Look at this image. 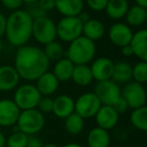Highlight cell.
I'll use <instances>...</instances> for the list:
<instances>
[{
    "mask_svg": "<svg viewBox=\"0 0 147 147\" xmlns=\"http://www.w3.org/2000/svg\"><path fill=\"white\" fill-rule=\"evenodd\" d=\"M120 85L110 79V80L97 82L94 88V93L99 98L102 105L112 106L121 97Z\"/></svg>",
    "mask_w": 147,
    "mask_h": 147,
    "instance_id": "10",
    "label": "cell"
},
{
    "mask_svg": "<svg viewBox=\"0 0 147 147\" xmlns=\"http://www.w3.org/2000/svg\"><path fill=\"white\" fill-rule=\"evenodd\" d=\"M1 4L3 5L4 8L12 12V11L20 9L23 4V1L22 0H1Z\"/></svg>",
    "mask_w": 147,
    "mask_h": 147,
    "instance_id": "34",
    "label": "cell"
},
{
    "mask_svg": "<svg viewBox=\"0 0 147 147\" xmlns=\"http://www.w3.org/2000/svg\"><path fill=\"white\" fill-rule=\"evenodd\" d=\"M131 49L133 55L139 61H147V30L145 28H140L136 32H133L132 38L130 40Z\"/></svg>",
    "mask_w": 147,
    "mask_h": 147,
    "instance_id": "16",
    "label": "cell"
},
{
    "mask_svg": "<svg viewBox=\"0 0 147 147\" xmlns=\"http://www.w3.org/2000/svg\"><path fill=\"white\" fill-rule=\"evenodd\" d=\"M101 106L102 103L94 92H86L75 100V113L85 120L94 118Z\"/></svg>",
    "mask_w": 147,
    "mask_h": 147,
    "instance_id": "8",
    "label": "cell"
},
{
    "mask_svg": "<svg viewBox=\"0 0 147 147\" xmlns=\"http://www.w3.org/2000/svg\"><path fill=\"white\" fill-rule=\"evenodd\" d=\"M32 37L40 45L47 43L57 39V23L47 15L33 19Z\"/></svg>",
    "mask_w": 147,
    "mask_h": 147,
    "instance_id": "6",
    "label": "cell"
},
{
    "mask_svg": "<svg viewBox=\"0 0 147 147\" xmlns=\"http://www.w3.org/2000/svg\"><path fill=\"white\" fill-rule=\"evenodd\" d=\"M112 107L114 108V110L116 111L119 115L127 112V111H128V109H129L128 104H127V102L124 100V98H123L122 96H121L120 98H119L118 100H117L116 102L112 105Z\"/></svg>",
    "mask_w": 147,
    "mask_h": 147,
    "instance_id": "36",
    "label": "cell"
},
{
    "mask_svg": "<svg viewBox=\"0 0 147 147\" xmlns=\"http://www.w3.org/2000/svg\"><path fill=\"white\" fill-rule=\"evenodd\" d=\"M84 6V0H55V9L65 17L78 16Z\"/></svg>",
    "mask_w": 147,
    "mask_h": 147,
    "instance_id": "19",
    "label": "cell"
},
{
    "mask_svg": "<svg viewBox=\"0 0 147 147\" xmlns=\"http://www.w3.org/2000/svg\"><path fill=\"white\" fill-rule=\"evenodd\" d=\"M27 138L28 136L26 134L16 129L12 134L6 137L5 147H26Z\"/></svg>",
    "mask_w": 147,
    "mask_h": 147,
    "instance_id": "31",
    "label": "cell"
},
{
    "mask_svg": "<svg viewBox=\"0 0 147 147\" xmlns=\"http://www.w3.org/2000/svg\"><path fill=\"white\" fill-rule=\"evenodd\" d=\"M40 98V93L38 92L35 85L31 83L18 86L13 94V102L20 109V111L36 108Z\"/></svg>",
    "mask_w": 147,
    "mask_h": 147,
    "instance_id": "5",
    "label": "cell"
},
{
    "mask_svg": "<svg viewBox=\"0 0 147 147\" xmlns=\"http://www.w3.org/2000/svg\"><path fill=\"white\" fill-rule=\"evenodd\" d=\"M84 1L91 10L101 12V11H105L109 0H84Z\"/></svg>",
    "mask_w": 147,
    "mask_h": 147,
    "instance_id": "33",
    "label": "cell"
},
{
    "mask_svg": "<svg viewBox=\"0 0 147 147\" xmlns=\"http://www.w3.org/2000/svg\"><path fill=\"white\" fill-rule=\"evenodd\" d=\"M36 4L45 13L55 9V0H38Z\"/></svg>",
    "mask_w": 147,
    "mask_h": 147,
    "instance_id": "35",
    "label": "cell"
},
{
    "mask_svg": "<svg viewBox=\"0 0 147 147\" xmlns=\"http://www.w3.org/2000/svg\"><path fill=\"white\" fill-rule=\"evenodd\" d=\"M121 96L127 102L129 109L140 108L146 105L147 96L144 85L134 81L125 84L123 90H121Z\"/></svg>",
    "mask_w": 147,
    "mask_h": 147,
    "instance_id": "9",
    "label": "cell"
},
{
    "mask_svg": "<svg viewBox=\"0 0 147 147\" xmlns=\"http://www.w3.org/2000/svg\"><path fill=\"white\" fill-rule=\"evenodd\" d=\"M53 99L49 96H41L40 100H39L38 104H37L36 109L40 111L42 114L45 113H51L53 112Z\"/></svg>",
    "mask_w": 147,
    "mask_h": 147,
    "instance_id": "32",
    "label": "cell"
},
{
    "mask_svg": "<svg viewBox=\"0 0 147 147\" xmlns=\"http://www.w3.org/2000/svg\"><path fill=\"white\" fill-rule=\"evenodd\" d=\"M135 4L140 5V6L143 7H147V0H134Z\"/></svg>",
    "mask_w": 147,
    "mask_h": 147,
    "instance_id": "42",
    "label": "cell"
},
{
    "mask_svg": "<svg viewBox=\"0 0 147 147\" xmlns=\"http://www.w3.org/2000/svg\"><path fill=\"white\" fill-rule=\"evenodd\" d=\"M23 3H25V4L27 5H30V4H33V3H36L38 0H22Z\"/></svg>",
    "mask_w": 147,
    "mask_h": 147,
    "instance_id": "44",
    "label": "cell"
},
{
    "mask_svg": "<svg viewBox=\"0 0 147 147\" xmlns=\"http://www.w3.org/2000/svg\"><path fill=\"white\" fill-rule=\"evenodd\" d=\"M71 81L80 87H87L94 81L90 65H75Z\"/></svg>",
    "mask_w": 147,
    "mask_h": 147,
    "instance_id": "26",
    "label": "cell"
},
{
    "mask_svg": "<svg viewBox=\"0 0 147 147\" xmlns=\"http://www.w3.org/2000/svg\"><path fill=\"white\" fill-rule=\"evenodd\" d=\"M147 7H143L140 5L134 4L129 6L128 10L125 15V19L129 26L132 27H141L145 24L147 20Z\"/></svg>",
    "mask_w": 147,
    "mask_h": 147,
    "instance_id": "20",
    "label": "cell"
},
{
    "mask_svg": "<svg viewBox=\"0 0 147 147\" xmlns=\"http://www.w3.org/2000/svg\"><path fill=\"white\" fill-rule=\"evenodd\" d=\"M65 128L71 135H79L85 128V119L74 112L65 119Z\"/></svg>",
    "mask_w": 147,
    "mask_h": 147,
    "instance_id": "28",
    "label": "cell"
},
{
    "mask_svg": "<svg viewBox=\"0 0 147 147\" xmlns=\"http://www.w3.org/2000/svg\"><path fill=\"white\" fill-rule=\"evenodd\" d=\"M119 116L120 115L114 110L112 106L108 105H102L98 112L95 115V122L97 127L109 131L114 129L119 122Z\"/></svg>",
    "mask_w": 147,
    "mask_h": 147,
    "instance_id": "14",
    "label": "cell"
},
{
    "mask_svg": "<svg viewBox=\"0 0 147 147\" xmlns=\"http://www.w3.org/2000/svg\"><path fill=\"white\" fill-rule=\"evenodd\" d=\"M32 23L33 18L26 10L12 11L6 17L4 35L7 41L16 47L27 45L32 37Z\"/></svg>",
    "mask_w": 147,
    "mask_h": 147,
    "instance_id": "2",
    "label": "cell"
},
{
    "mask_svg": "<svg viewBox=\"0 0 147 147\" xmlns=\"http://www.w3.org/2000/svg\"><path fill=\"white\" fill-rule=\"evenodd\" d=\"M111 144V135L109 131L100 127L91 129L87 136L88 147H109Z\"/></svg>",
    "mask_w": 147,
    "mask_h": 147,
    "instance_id": "22",
    "label": "cell"
},
{
    "mask_svg": "<svg viewBox=\"0 0 147 147\" xmlns=\"http://www.w3.org/2000/svg\"><path fill=\"white\" fill-rule=\"evenodd\" d=\"M97 47L95 41L82 34L69 43L65 51V57L74 65H89L95 59Z\"/></svg>",
    "mask_w": 147,
    "mask_h": 147,
    "instance_id": "3",
    "label": "cell"
},
{
    "mask_svg": "<svg viewBox=\"0 0 147 147\" xmlns=\"http://www.w3.org/2000/svg\"><path fill=\"white\" fill-rule=\"evenodd\" d=\"M78 17H79V19H80V20L82 21L83 23H85L86 21H88L89 19L91 18L90 15H89V13L86 12V11H84V10H83L82 12H81L80 14L78 15Z\"/></svg>",
    "mask_w": 147,
    "mask_h": 147,
    "instance_id": "40",
    "label": "cell"
},
{
    "mask_svg": "<svg viewBox=\"0 0 147 147\" xmlns=\"http://www.w3.org/2000/svg\"><path fill=\"white\" fill-rule=\"evenodd\" d=\"M75 112V100L69 95H59L53 99V112L55 117L65 119L67 116Z\"/></svg>",
    "mask_w": 147,
    "mask_h": 147,
    "instance_id": "17",
    "label": "cell"
},
{
    "mask_svg": "<svg viewBox=\"0 0 147 147\" xmlns=\"http://www.w3.org/2000/svg\"><path fill=\"white\" fill-rule=\"evenodd\" d=\"M129 6L128 0H109L105 11L111 19L120 20L125 17Z\"/></svg>",
    "mask_w": 147,
    "mask_h": 147,
    "instance_id": "25",
    "label": "cell"
},
{
    "mask_svg": "<svg viewBox=\"0 0 147 147\" xmlns=\"http://www.w3.org/2000/svg\"><path fill=\"white\" fill-rule=\"evenodd\" d=\"M106 33L105 24L101 20L96 18H90L83 23V35L93 41L101 39Z\"/></svg>",
    "mask_w": 147,
    "mask_h": 147,
    "instance_id": "21",
    "label": "cell"
},
{
    "mask_svg": "<svg viewBox=\"0 0 147 147\" xmlns=\"http://www.w3.org/2000/svg\"><path fill=\"white\" fill-rule=\"evenodd\" d=\"M45 125V115L36 108H34L20 111L16 122V128L27 136H30V135H36L37 133L40 132Z\"/></svg>",
    "mask_w": 147,
    "mask_h": 147,
    "instance_id": "4",
    "label": "cell"
},
{
    "mask_svg": "<svg viewBox=\"0 0 147 147\" xmlns=\"http://www.w3.org/2000/svg\"><path fill=\"white\" fill-rule=\"evenodd\" d=\"M120 49H121V53H122L124 57H132V55H133V51H132V49H131V47H130V45H124V47H120Z\"/></svg>",
    "mask_w": 147,
    "mask_h": 147,
    "instance_id": "39",
    "label": "cell"
},
{
    "mask_svg": "<svg viewBox=\"0 0 147 147\" xmlns=\"http://www.w3.org/2000/svg\"><path fill=\"white\" fill-rule=\"evenodd\" d=\"M43 53L47 55V59H49V61H57L65 57V49H63V45L59 41H57V39L45 45Z\"/></svg>",
    "mask_w": 147,
    "mask_h": 147,
    "instance_id": "29",
    "label": "cell"
},
{
    "mask_svg": "<svg viewBox=\"0 0 147 147\" xmlns=\"http://www.w3.org/2000/svg\"><path fill=\"white\" fill-rule=\"evenodd\" d=\"M132 35V28L125 22L113 23L108 30V37L110 41L118 47L129 45Z\"/></svg>",
    "mask_w": 147,
    "mask_h": 147,
    "instance_id": "11",
    "label": "cell"
},
{
    "mask_svg": "<svg viewBox=\"0 0 147 147\" xmlns=\"http://www.w3.org/2000/svg\"><path fill=\"white\" fill-rule=\"evenodd\" d=\"M114 61L106 57H100L94 59L91 63L90 69L92 71L93 79L97 82L110 80L112 78Z\"/></svg>",
    "mask_w": 147,
    "mask_h": 147,
    "instance_id": "12",
    "label": "cell"
},
{
    "mask_svg": "<svg viewBox=\"0 0 147 147\" xmlns=\"http://www.w3.org/2000/svg\"><path fill=\"white\" fill-rule=\"evenodd\" d=\"M5 27H6V16L2 12H0V38L4 35Z\"/></svg>",
    "mask_w": 147,
    "mask_h": 147,
    "instance_id": "38",
    "label": "cell"
},
{
    "mask_svg": "<svg viewBox=\"0 0 147 147\" xmlns=\"http://www.w3.org/2000/svg\"><path fill=\"white\" fill-rule=\"evenodd\" d=\"M130 123L134 128L140 131H147V108L146 106L132 109L130 114Z\"/></svg>",
    "mask_w": 147,
    "mask_h": 147,
    "instance_id": "27",
    "label": "cell"
},
{
    "mask_svg": "<svg viewBox=\"0 0 147 147\" xmlns=\"http://www.w3.org/2000/svg\"><path fill=\"white\" fill-rule=\"evenodd\" d=\"M20 114V109L16 106L13 100L1 99L0 100V126L12 127L16 125Z\"/></svg>",
    "mask_w": 147,
    "mask_h": 147,
    "instance_id": "13",
    "label": "cell"
},
{
    "mask_svg": "<svg viewBox=\"0 0 147 147\" xmlns=\"http://www.w3.org/2000/svg\"><path fill=\"white\" fill-rule=\"evenodd\" d=\"M20 77L13 65H0V91L10 92L18 87Z\"/></svg>",
    "mask_w": 147,
    "mask_h": 147,
    "instance_id": "15",
    "label": "cell"
},
{
    "mask_svg": "<svg viewBox=\"0 0 147 147\" xmlns=\"http://www.w3.org/2000/svg\"><path fill=\"white\" fill-rule=\"evenodd\" d=\"M132 80L142 85L147 82V61H139L132 65Z\"/></svg>",
    "mask_w": 147,
    "mask_h": 147,
    "instance_id": "30",
    "label": "cell"
},
{
    "mask_svg": "<svg viewBox=\"0 0 147 147\" xmlns=\"http://www.w3.org/2000/svg\"><path fill=\"white\" fill-rule=\"evenodd\" d=\"M83 34V22L78 16H63L57 23V37L63 42L69 43Z\"/></svg>",
    "mask_w": 147,
    "mask_h": 147,
    "instance_id": "7",
    "label": "cell"
},
{
    "mask_svg": "<svg viewBox=\"0 0 147 147\" xmlns=\"http://www.w3.org/2000/svg\"><path fill=\"white\" fill-rule=\"evenodd\" d=\"M5 142H6V136L2 131H0V147H4Z\"/></svg>",
    "mask_w": 147,
    "mask_h": 147,
    "instance_id": "41",
    "label": "cell"
},
{
    "mask_svg": "<svg viewBox=\"0 0 147 147\" xmlns=\"http://www.w3.org/2000/svg\"><path fill=\"white\" fill-rule=\"evenodd\" d=\"M63 147H83V146L81 144H79V143L71 142V143H67V144H65Z\"/></svg>",
    "mask_w": 147,
    "mask_h": 147,
    "instance_id": "43",
    "label": "cell"
},
{
    "mask_svg": "<svg viewBox=\"0 0 147 147\" xmlns=\"http://www.w3.org/2000/svg\"><path fill=\"white\" fill-rule=\"evenodd\" d=\"M75 65L67 57H63L55 61L51 73L59 80V82H67L71 79Z\"/></svg>",
    "mask_w": 147,
    "mask_h": 147,
    "instance_id": "24",
    "label": "cell"
},
{
    "mask_svg": "<svg viewBox=\"0 0 147 147\" xmlns=\"http://www.w3.org/2000/svg\"><path fill=\"white\" fill-rule=\"evenodd\" d=\"M49 63L51 61L45 55L42 49L35 45H25L17 47L13 67L20 79L33 82L49 71Z\"/></svg>",
    "mask_w": 147,
    "mask_h": 147,
    "instance_id": "1",
    "label": "cell"
},
{
    "mask_svg": "<svg viewBox=\"0 0 147 147\" xmlns=\"http://www.w3.org/2000/svg\"><path fill=\"white\" fill-rule=\"evenodd\" d=\"M42 141L35 135H30L27 138L26 147H42Z\"/></svg>",
    "mask_w": 147,
    "mask_h": 147,
    "instance_id": "37",
    "label": "cell"
},
{
    "mask_svg": "<svg viewBox=\"0 0 147 147\" xmlns=\"http://www.w3.org/2000/svg\"><path fill=\"white\" fill-rule=\"evenodd\" d=\"M4 147H5V146H4Z\"/></svg>",
    "mask_w": 147,
    "mask_h": 147,
    "instance_id": "49",
    "label": "cell"
},
{
    "mask_svg": "<svg viewBox=\"0 0 147 147\" xmlns=\"http://www.w3.org/2000/svg\"><path fill=\"white\" fill-rule=\"evenodd\" d=\"M42 147H59L57 144H53V143H47V144H43Z\"/></svg>",
    "mask_w": 147,
    "mask_h": 147,
    "instance_id": "45",
    "label": "cell"
},
{
    "mask_svg": "<svg viewBox=\"0 0 147 147\" xmlns=\"http://www.w3.org/2000/svg\"><path fill=\"white\" fill-rule=\"evenodd\" d=\"M59 82L51 71H47L35 80V87L41 96L51 97L57 91Z\"/></svg>",
    "mask_w": 147,
    "mask_h": 147,
    "instance_id": "18",
    "label": "cell"
},
{
    "mask_svg": "<svg viewBox=\"0 0 147 147\" xmlns=\"http://www.w3.org/2000/svg\"><path fill=\"white\" fill-rule=\"evenodd\" d=\"M112 79L117 84H127L132 81V65L125 61H120L114 63Z\"/></svg>",
    "mask_w": 147,
    "mask_h": 147,
    "instance_id": "23",
    "label": "cell"
},
{
    "mask_svg": "<svg viewBox=\"0 0 147 147\" xmlns=\"http://www.w3.org/2000/svg\"><path fill=\"white\" fill-rule=\"evenodd\" d=\"M131 147H142V146H139V145H133V146Z\"/></svg>",
    "mask_w": 147,
    "mask_h": 147,
    "instance_id": "47",
    "label": "cell"
},
{
    "mask_svg": "<svg viewBox=\"0 0 147 147\" xmlns=\"http://www.w3.org/2000/svg\"><path fill=\"white\" fill-rule=\"evenodd\" d=\"M115 147H125V146H122V145H118V146H115Z\"/></svg>",
    "mask_w": 147,
    "mask_h": 147,
    "instance_id": "48",
    "label": "cell"
},
{
    "mask_svg": "<svg viewBox=\"0 0 147 147\" xmlns=\"http://www.w3.org/2000/svg\"><path fill=\"white\" fill-rule=\"evenodd\" d=\"M3 51V42L2 40H1V38H0V53Z\"/></svg>",
    "mask_w": 147,
    "mask_h": 147,
    "instance_id": "46",
    "label": "cell"
}]
</instances>
